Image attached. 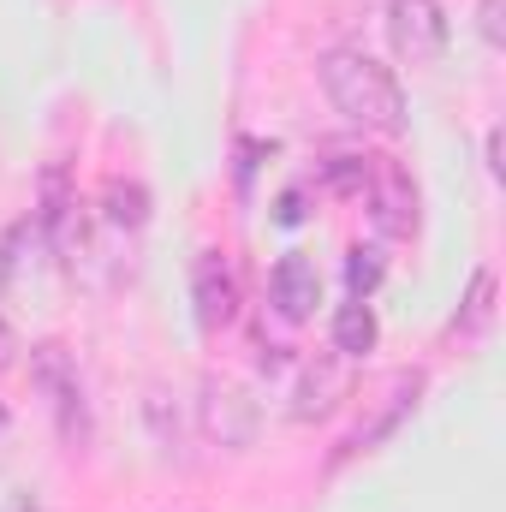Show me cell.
Here are the masks:
<instances>
[{"label": "cell", "instance_id": "3957f363", "mask_svg": "<svg viewBox=\"0 0 506 512\" xmlns=\"http://www.w3.org/2000/svg\"><path fill=\"white\" fill-rule=\"evenodd\" d=\"M364 191H370V221H376L381 239H411L417 233V185H411V173L399 161L370 155Z\"/></svg>", "mask_w": 506, "mask_h": 512}, {"label": "cell", "instance_id": "52a82bcc", "mask_svg": "<svg viewBox=\"0 0 506 512\" xmlns=\"http://www.w3.org/2000/svg\"><path fill=\"white\" fill-rule=\"evenodd\" d=\"M417 393H423V376L411 370V376H393V387H387V399H381L376 411H370V423H358L352 435H346V447H340V459H358V453H376L381 441L417 411Z\"/></svg>", "mask_w": 506, "mask_h": 512}, {"label": "cell", "instance_id": "4fadbf2b", "mask_svg": "<svg viewBox=\"0 0 506 512\" xmlns=\"http://www.w3.org/2000/svg\"><path fill=\"white\" fill-rule=\"evenodd\" d=\"M316 179L334 191V197H352V191H364V179H370V155H352V149H334L328 161H316Z\"/></svg>", "mask_w": 506, "mask_h": 512}, {"label": "cell", "instance_id": "9a60e30c", "mask_svg": "<svg viewBox=\"0 0 506 512\" xmlns=\"http://www.w3.org/2000/svg\"><path fill=\"white\" fill-rule=\"evenodd\" d=\"M477 30H483V42H506V0H483L477 6Z\"/></svg>", "mask_w": 506, "mask_h": 512}, {"label": "cell", "instance_id": "30bf717a", "mask_svg": "<svg viewBox=\"0 0 506 512\" xmlns=\"http://www.w3.org/2000/svg\"><path fill=\"white\" fill-rule=\"evenodd\" d=\"M102 221L114 233H143L149 227V191L137 179H108L102 185Z\"/></svg>", "mask_w": 506, "mask_h": 512}, {"label": "cell", "instance_id": "e0dca14e", "mask_svg": "<svg viewBox=\"0 0 506 512\" xmlns=\"http://www.w3.org/2000/svg\"><path fill=\"white\" fill-rule=\"evenodd\" d=\"M12 358H18V334H12V322L0 316V370H6Z\"/></svg>", "mask_w": 506, "mask_h": 512}, {"label": "cell", "instance_id": "6da1fadb", "mask_svg": "<svg viewBox=\"0 0 506 512\" xmlns=\"http://www.w3.org/2000/svg\"><path fill=\"white\" fill-rule=\"evenodd\" d=\"M322 90H328V102H334V114H346L352 126L364 131H405V90H399V78L370 60L364 48H328L322 54Z\"/></svg>", "mask_w": 506, "mask_h": 512}, {"label": "cell", "instance_id": "9c48e42d", "mask_svg": "<svg viewBox=\"0 0 506 512\" xmlns=\"http://www.w3.org/2000/svg\"><path fill=\"white\" fill-rule=\"evenodd\" d=\"M251 399L239 393L233 382H209L203 387V429H209V441H221V447H245L251 441Z\"/></svg>", "mask_w": 506, "mask_h": 512}, {"label": "cell", "instance_id": "2e32d148", "mask_svg": "<svg viewBox=\"0 0 506 512\" xmlns=\"http://www.w3.org/2000/svg\"><path fill=\"white\" fill-rule=\"evenodd\" d=\"M274 221H280V227H298V221H304V197H298V191H286V197H280V209H274Z\"/></svg>", "mask_w": 506, "mask_h": 512}, {"label": "cell", "instance_id": "7c38bea8", "mask_svg": "<svg viewBox=\"0 0 506 512\" xmlns=\"http://www.w3.org/2000/svg\"><path fill=\"white\" fill-rule=\"evenodd\" d=\"M489 316H495V268H477V274H471V292H465V304H459V316H453V334L477 340V334L489 328Z\"/></svg>", "mask_w": 506, "mask_h": 512}, {"label": "cell", "instance_id": "277c9868", "mask_svg": "<svg viewBox=\"0 0 506 512\" xmlns=\"http://www.w3.org/2000/svg\"><path fill=\"white\" fill-rule=\"evenodd\" d=\"M191 304H197V322L203 334H221L239 322V268L227 251H203L191 268Z\"/></svg>", "mask_w": 506, "mask_h": 512}, {"label": "cell", "instance_id": "5bb4252c", "mask_svg": "<svg viewBox=\"0 0 506 512\" xmlns=\"http://www.w3.org/2000/svg\"><path fill=\"white\" fill-rule=\"evenodd\" d=\"M381 268H387V262H381V251H364V245L346 256V286H352V298H370V292H376V286H381Z\"/></svg>", "mask_w": 506, "mask_h": 512}, {"label": "cell", "instance_id": "8992f818", "mask_svg": "<svg viewBox=\"0 0 506 512\" xmlns=\"http://www.w3.org/2000/svg\"><path fill=\"white\" fill-rule=\"evenodd\" d=\"M352 393V358L340 352H322L298 370V387H292V417L298 423H322L340 411V399Z\"/></svg>", "mask_w": 506, "mask_h": 512}, {"label": "cell", "instance_id": "ac0fdd59", "mask_svg": "<svg viewBox=\"0 0 506 512\" xmlns=\"http://www.w3.org/2000/svg\"><path fill=\"white\" fill-rule=\"evenodd\" d=\"M489 173L501 179V131H489Z\"/></svg>", "mask_w": 506, "mask_h": 512}, {"label": "cell", "instance_id": "5b68a950", "mask_svg": "<svg viewBox=\"0 0 506 512\" xmlns=\"http://www.w3.org/2000/svg\"><path fill=\"white\" fill-rule=\"evenodd\" d=\"M30 370H36V387L48 393V405L60 417V435L78 441L84 435V382H78V364L66 358V346H36Z\"/></svg>", "mask_w": 506, "mask_h": 512}, {"label": "cell", "instance_id": "ba28073f", "mask_svg": "<svg viewBox=\"0 0 506 512\" xmlns=\"http://www.w3.org/2000/svg\"><path fill=\"white\" fill-rule=\"evenodd\" d=\"M268 292H274V310H280L286 322H310L316 304H322V274H316V262H310L304 251H292V256L274 262Z\"/></svg>", "mask_w": 506, "mask_h": 512}, {"label": "cell", "instance_id": "8fae6325", "mask_svg": "<svg viewBox=\"0 0 506 512\" xmlns=\"http://www.w3.org/2000/svg\"><path fill=\"white\" fill-rule=\"evenodd\" d=\"M376 310H370V298H352V304H340V316H334V352L340 358H364V352H376Z\"/></svg>", "mask_w": 506, "mask_h": 512}, {"label": "cell", "instance_id": "7a4b0ae2", "mask_svg": "<svg viewBox=\"0 0 506 512\" xmlns=\"http://www.w3.org/2000/svg\"><path fill=\"white\" fill-rule=\"evenodd\" d=\"M387 42L405 66H435L447 48V12L441 0H393L387 6Z\"/></svg>", "mask_w": 506, "mask_h": 512}]
</instances>
